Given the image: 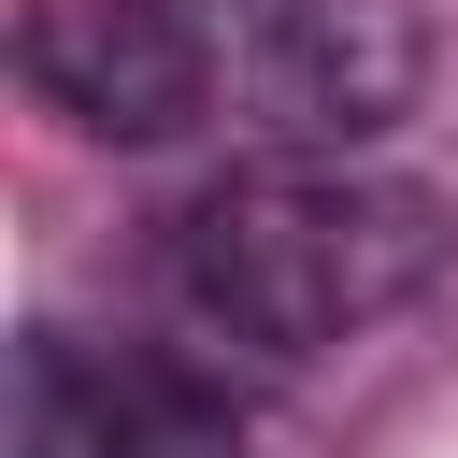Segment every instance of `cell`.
<instances>
[{"mask_svg": "<svg viewBox=\"0 0 458 458\" xmlns=\"http://www.w3.org/2000/svg\"><path fill=\"white\" fill-rule=\"evenodd\" d=\"M14 57L86 143H186L215 114V14L186 0H29Z\"/></svg>", "mask_w": 458, "mask_h": 458, "instance_id": "7a4b0ae2", "label": "cell"}, {"mask_svg": "<svg viewBox=\"0 0 458 458\" xmlns=\"http://www.w3.org/2000/svg\"><path fill=\"white\" fill-rule=\"evenodd\" d=\"M186 14H215V29H258V14H286V0H186Z\"/></svg>", "mask_w": 458, "mask_h": 458, "instance_id": "5b68a950", "label": "cell"}, {"mask_svg": "<svg viewBox=\"0 0 458 458\" xmlns=\"http://www.w3.org/2000/svg\"><path fill=\"white\" fill-rule=\"evenodd\" d=\"M429 272H444V200L386 186V172H344V157H301V143L229 172V186H200L157 229L172 329L200 358H258V372H301V358L358 344Z\"/></svg>", "mask_w": 458, "mask_h": 458, "instance_id": "6da1fadb", "label": "cell"}, {"mask_svg": "<svg viewBox=\"0 0 458 458\" xmlns=\"http://www.w3.org/2000/svg\"><path fill=\"white\" fill-rule=\"evenodd\" d=\"M415 72H429V43H415L401 0H286V14H258V114L301 157H344V143L401 129Z\"/></svg>", "mask_w": 458, "mask_h": 458, "instance_id": "277c9868", "label": "cell"}, {"mask_svg": "<svg viewBox=\"0 0 458 458\" xmlns=\"http://www.w3.org/2000/svg\"><path fill=\"white\" fill-rule=\"evenodd\" d=\"M29 458H243V415L215 372L157 344H29Z\"/></svg>", "mask_w": 458, "mask_h": 458, "instance_id": "3957f363", "label": "cell"}]
</instances>
